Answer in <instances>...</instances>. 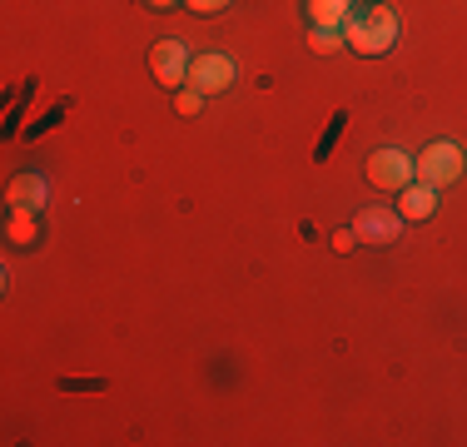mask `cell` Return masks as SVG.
<instances>
[{
    "mask_svg": "<svg viewBox=\"0 0 467 447\" xmlns=\"http://www.w3.org/2000/svg\"><path fill=\"white\" fill-rule=\"evenodd\" d=\"M308 45H314V55H333L343 45V36L338 30H314V36H308Z\"/></svg>",
    "mask_w": 467,
    "mask_h": 447,
    "instance_id": "obj_11",
    "label": "cell"
},
{
    "mask_svg": "<svg viewBox=\"0 0 467 447\" xmlns=\"http://www.w3.org/2000/svg\"><path fill=\"white\" fill-rule=\"evenodd\" d=\"M413 170L422 184H432V189H442V184H458L462 170H467V154L458 150L452 140H438V144H428V150L413 160Z\"/></svg>",
    "mask_w": 467,
    "mask_h": 447,
    "instance_id": "obj_2",
    "label": "cell"
},
{
    "mask_svg": "<svg viewBox=\"0 0 467 447\" xmlns=\"http://www.w3.org/2000/svg\"><path fill=\"white\" fill-rule=\"evenodd\" d=\"M353 244H358V234H353V229H338V234H333V249H338V254H348Z\"/></svg>",
    "mask_w": 467,
    "mask_h": 447,
    "instance_id": "obj_14",
    "label": "cell"
},
{
    "mask_svg": "<svg viewBox=\"0 0 467 447\" xmlns=\"http://www.w3.org/2000/svg\"><path fill=\"white\" fill-rule=\"evenodd\" d=\"M189 10H194V16H214V10H224L229 0H184Z\"/></svg>",
    "mask_w": 467,
    "mask_h": 447,
    "instance_id": "obj_13",
    "label": "cell"
},
{
    "mask_svg": "<svg viewBox=\"0 0 467 447\" xmlns=\"http://www.w3.org/2000/svg\"><path fill=\"white\" fill-rule=\"evenodd\" d=\"M234 60L229 55H194V65H189V89H199V95H219V89L234 85Z\"/></svg>",
    "mask_w": 467,
    "mask_h": 447,
    "instance_id": "obj_6",
    "label": "cell"
},
{
    "mask_svg": "<svg viewBox=\"0 0 467 447\" xmlns=\"http://www.w3.org/2000/svg\"><path fill=\"white\" fill-rule=\"evenodd\" d=\"M5 239H10V244H36V239H40L36 209H10V219H5Z\"/></svg>",
    "mask_w": 467,
    "mask_h": 447,
    "instance_id": "obj_10",
    "label": "cell"
},
{
    "mask_svg": "<svg viewBox=\"0 0 467 447\" xmlns=\"http://www.w3.org/2000/svg\"><path fill=\"white\" fill-rule=\"evenodd\" d=\"M189 45L184 40H160L150 50V70H154V80H160L164 89H180V85H189Z\"/></svg>",
    "mask_w": 467,
    "mask_h": 447,
    "instance_id": "obj_4",
    "label": "cell"
},
{
    "mask_svg": "<svg viewBox=\"0 0 467 447\" xmlns=\"http://www.w3.org/2000/svg\"><path fill=\"white\" fill-rule=\"evenodd\" d=\"M418 179L413 160H408L403 150H378L368 160V184L373 189H388V194H398V189H408Z\"/></svg>",
    "mask_w": 467,
    "mask_h": 447,
    "instance_id": "obj_5",
    "label": "cell"
},
{
    "mask_svg": "<svg viewBox=\"0 0 467 447\" xmlns=\"http://www.w3.org/2000/svg\"><path fill=\"white\" fill-rule=\"evenodd\" d=\"M304 16L314 30H343L353 16V0H304Z\"/></svg>",
    "mask_w": 467,
    "mask_h": 447,
    "instance_id": "obj_8",
    "label": "cell"
},
{
    "mask_svg": "<svg viewBox=\"0 0 467 447\" xmlns=\"http://www.w3.org/2000/svg\"><path fill=\"white\" fill-rule=\"evenodd\" d=\"M343 30H348L343 40H348L358 55H368V60H373V55H388V50L398 45V16H393L388 5H363V10H353Z\"/></svg>",
    "mask_w": 467,
    "mask_h": 447,
    "instance_id": "obj_1",
    "label": "cell"
},
{
    "mask_svg": "<svg viewBox=\"0 0 467 447\" xmlns=\"http://www.w3.org/2000/svg\"><path fill=\"white\" fill-rule=\"evenodd\" d=\"M150 10H174V5H184V0H144Z\"/></svg>",
    "mask_w": 467,
    "mask_h": 447,
    "instance_id": "obj_15",
    "label": "cell"
},
{
    "mask_svg": "<svg viewBox=\"0 0 467 447\" xmlns=\"http://www.w3.org/2000/svg\"><path fill=\"white\" fill-rule=\"evenodd\" d=\"M398 214L403 219H432L438 214V189L432 184H408V189H398Z\"/></svg>",
    "mask_w": 467,
    "mask_h": 447,
    "instance_id": "obj_9",
    "label": "cell"
},
{
    "mask_svg": "<svg viewBox=\"0 0 467 447\" xmlns=\"http://www.w3.org/2000/svg\"><path fill=\"white\" fill-rule=\"evenodd\" d=\"M174 105H180V115H199L204 95H199V89H180V99H174Z\"/></svg>",
    "mask_w": 467,
    "mask_h": 447,
    "instance_id": "obj_12",
    "label": "cell"
},
{
    "mask_svg": "<svg viewBox=\"0 0 467 447\" xmlns=\"http://www.w3.org/2000/svg\"><path fill=\"white\" fill-rule=\"evenodd\" d=\"M10 209H46V199H50V184H46V174H16L10 179Z\"/></svg>",
    "mask_w": 467,
    "mask_h": 447,
    "instance_id": "obj_7",
    "label": "cell"
},
{
    "mask_svg": "<svg viewBox=\"0 0 467 447\" xmlns=\"http://www.w3.org/2000/svg\"><path fill=\"white\" fill-rule=\"evenodd\" d=\"M353 234H358V244L388 249L393 239H403V214H398V209H383V204H368V209H358V219H353Z\"/></svg>",
    "mask_w": 467,
    "mask_h": 447,
    "instance_id": "obj_3",
    "label": "cell"
}]
</instances>
